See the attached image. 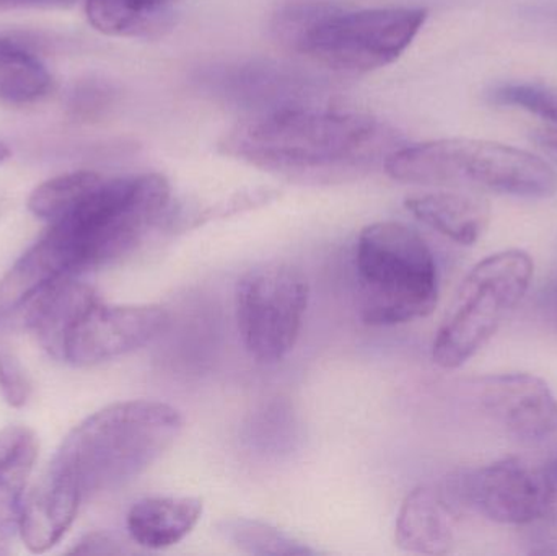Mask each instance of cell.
I'll return each mask as SVG.
<instances>
[{
  "instance_id": "6da1fadb",
  "label": "cell",
  "mask_w": 557,
  "mask_h": 556,
  "mask_svg": "<svg viewBox=\"0 0 557 556\" xmlns=\"http://www.w3.org/2000/svg\"><path fill=\"white\" fill-rule=\"evenodd\" d=\"M172 188L159 173L103 178L10 268L0 304L15 307L52 281L111 263L133 250L169 209Z\"/></svg>"
},
{
  "instance_id": "7a4b0ae2",
  "label": "cell",
  "mask_w": 557,
  "mask_h": 556,
  "mask_svg": "<svg viewBox=\"0 0 557 556\" xmlns=\"http://www.w3.org/2000/svg\"><path fill=\"white\" fill-rule=\"evenodd\" d=\"M385 143L382 126L366 114L288 103L238 124L224 149L264 170L321 175L370 162Z\"/></svg>"
},
{
  "instance_id": "3957f363",
  "label": "cell",
  "mask_w": 557,
  "mask_h": 556,
  "mask_svg": "<svg viewBox=\"0 0 557 556\" xmlns=\"http://www.w3.org/2000/svg\"><path fill=\"white\" fill-rule=\"evenodd\" d=\"M183 418L162 401H121L82 421L51 464L77 482L84 498L133 482L172 447Z\"/></svg>"
},
{
  "instance_id": "277c9868",
  "label": "cell",
  "mask_w": 557,
  "mask_h": 556,
  "mask_svg": "<svg viewBox=\"0 0 557 556\" xmlns=\"http://www.w3.org/2000/svg\"><path fill=\"white\" fill-rule=\"evenodd\" d=\"M428 20L424 9L346 10L294 7L277 16L281 41L317 64L346 74H366L395 62Z\"/></svg>"
},
{
  "instance_id": "5b68a950",
  "label": "cell",
  "mask_w": 557,
  "mask_h": 556,
  "mask_svg": "<svg viewBox=\"0 0 557 556\" xmlns=\"http://www.w3.org/2000/svg\"><path fill=\"white\" fill-rule=\"evenodd\" d=\"M385 170L411 185L470 188L523 199H546L557 193V172L542 157L481 139H438L395 149Z\"/></svg>"
},
{
  "instance_id": "8992f818",
  "label": "cell",
  "mask_w": 557,
  "mask_h": 556,
  "mask_svg": "<svg viewBox=\"0 0 557 556\" xmlns=\"http://www.w3.org/2000/svg\"><path fill=\"white\" fill-rule=\"evenodd\" d=\"M360 317L393 326L424 319L438 302L437 264L424 238L401 222H375L357 238Z\"/></svg>"
},
{
  "instance_id": "52a82bcc",
  "label": "cell",
  "mask_w": 557,
  "mask_h": 556,
  "mask_svg": "<svg viewBox=\"0 0 557 556\" xmlns=\"http://www.w3.org/2000/svg\"><path fill=\"white\" fill-rule=\"evenodd\" d=\"M533 270L532 257L519 248L474 264L435 336V365L457 369L478 355L525 296Z\"/></svg>"
},
{
  "instance_id": "ba28073f",
  "label": "cell",
  "mask_w": 557,
  "mask_h": 556,
  "mask_svg": "<svg viewBox=\"0 0 557 556\" xmlns=\"http://www.w3.org/2000/svg\"><path fill=\"white\" fill-rule=\"evenodd\" d=\"M308 297L307 277L284 261L257 264L238 280L235 291L238 332L251 358L271 365L294 349L304 325Z\"/></svg>"
},
{
  "instance_id": "9c48e42d",
  "label": "cell",
  "mask_w": 557,
  "mask_h": 556,
  "mask_svg": "<svg viewBox=\"0 0 557 556\" xmlns=\"http://www.w3.org/2000/svg\"><path fill=\"white\" fill-rule=\"evenodd\" d=\"M441 489L458 515L471 509L497 524L522 528L542 512L539 470L516 457L457 473Z\"/></svg>"
},
{
  "instance_id": "30bf717a",
  "label": "cell",
  "mask_w": 557,
  "mask_h": 556,
  "mask_svg": "<svg viewBox=\"0 0 557 556\" xmlns=\"http://www.w3.org/2000/svg\"><path fill=\"white\" fill-rule=\"evenodd\" d=\"M169 325L160 306H107L97 302L65 343L64 361L94 366L149 345Z\"/></svg>"
},
{
  "instance_id": "8fae6325",
  "label": "cell",
  "mask_w": 557,
  "mask_h": 556,
  "mask_svg": "<svg viewBox=\"0 0 557 556\" xmlns=\"http://www.w3.org/2000/svg\"><path fill=\"white\" fill-rule=\"evenodd\" d=\"M478 398L487 417L519 443L542 444L557 434V400L539 375H487L480 382Z\"/></svg>"
},
{
  "instance_id": "7c38bea8",
  "label": "cell",
  "mask_w": 557,
  "mask_h": 556,
  "mask_svg": "<svg viewBox=\"0 0 557 556\" xmlns=\"http://www.w3.org/2000/svg\"><path fill=\"white\" fill-rule=\"evenodd\" d=\"M84 499L77 482L65 470L49 464L38 485L25 498L18 529L33 554L54 547L74 522Z\"/></svg>"
},
{
  "instance_id": "4fadbf2b",
  "label": "cell",
  "mask_w": 557,
  "mask_h": 556,
  "mask_svg": "<svg viewBox=\"0 0 557 556\" xmlns=\"http://www.w3.org/2000/svg\"><path fill=\"white\" fill-rule=\"evenodd\" d=\"M28 302L26 323L42 348L54 358L62 359L69 336L85 313L100 302V297L88 284L74 276H65L41 287Z\"/></svg>"
},
{
  "instance_id": "5bb4252c",
  "label": "cell",
  "mask_w": 557,
  "mask_h": 556,
  "mask_svg": "<svg viewBox=\"0 0 557 556\" xmlns=\"http://www.w3.org/2000/svg\"><path fill=\"white\" fill-rule=\"evenodd\" d=\"M457 509L441 485L412 490L396 519V544L403 551L421 555H447L455 547Z\"/></svg>"
},
{
  "instance_id": "9a60e30c",
  "label": "cell",
  "mask_w": 557,
  "mask_h": 556,
  "mask_svg": "<svg viewBox=\"0 0 557 556\" xmlns=\"http://www.w3.org/2000/svg\"><path fill=\"white\" fill-rule=\"evenodd\" d=\"M185 0H85L88 22L116 38L150 39L175 25Z\"/></svg>"
},
{
  "instance_id": "2e32d148",
  "label": "cell",
  "mask_w": 557,
  "mask_h": 556,
  "mask_svg": "<svg viewBox=\"0 0 557 556\" xmlns=\"http://www.w3.org/2000/svg\"><path fill=\"white\" fill-rule=\"evenodd\" d=\"M202 516V499L156 496L137 502L127 515V531L137 545L152 551L173 547L191 534Z\"/></svg>"
},
{
  "instance_id": "e0dca14e",
  "label": "cell",
  "mask_w": 557,
  "mask_h": 556,
  "mask_svg": "<svg viewBox=\"0 0 557 556\" xmlns=\"http://www.w3.org/2000/svg\"><path fill=\"white\" fill-rule=\"evenodd\" d=\"M406 209L416 219L455 244L474 245L491 221L486 199L467 193H431L406 199Z\"/></svg>"
},
{
  "instance_id": "ac0fdd59",
  "label": "cell",
  "mask_w": 557,
  "mask_h": 556,
  "mask_svg": "<svg viewBox=\"0 0 557 556\" xmlns=\"http://www.w3.org/2000/svg\"><path fill=\"white\" fill-rule=\"evenodd\" d=\"M38 457V440L28 428L0 431V531L18 528L25 489Z\"/></svg>"
},
{
  "instance_id": "d6986e66",
  "label": "cell",
  "mask_w": 557,
  "mask_h": 556,
  "mask_svg": "<svg viewBox=\"0 0 557 556\" xmlns=\"http://www.w3.org/2000/svg\"><path fill=\"white\" fill-rule=\"evenodd\" d=\"M52 75L45 62L15 39L0 36V101L32 104L51 91Z\"/></svg>"
},
{
  "instance_id": "ffe728a7",
  "label": "cell",
  "mask_w": 557,
  "mask_h": 556,
  "mask_svg": "<svg viewBox=\"0 0 557 556\" xmlns=\"http://www.w3.org/2000/svg\"><path fill=\"white\" fill-rule=\"evenodd\" d=\"M101 180L100 173L88 170L54 176L36 186L28 199L29 211L49 224L59 221L74 211L100 185Z\"/></svg>"
},
{
  "instance_id": "44dd1931",
  "label": "cell",
  "mask_w": 557,
  "mask_h": 556,
  "mask_svg": "<svg viewBox=\"0 0 557 556\" xmlns=\"http://www.w3.org/2000/svg\"><path fill=\"white\" fill-rule=\"evenodd\" d=\"M219 532L238 551L250 555H313L307 545L288 538L284 532L250 519H228L219 524Z\"/></svg>"
},
{
  "instance_id": "7402d4cb",
  "label": "cell",
  "mask_w": 557,
  "mask_h": 556,
  "mask_svg": "<svg viewBox=\"0 0 557 556\" xmlns=\"http://www.w3.org/2000/svg\"><path fill=\"white\" fill-rule=\"evenodd\" d=\"M490 101L503 107H516L557 126V88L539 82H510L497 85Z\"/></svg>"
},
{
  "instance_id": "603a6c76",
  "label": "cell",
  "mask_w": 557,
  "mask_h": 556,
  "mask_svg": "<svg viewBox=\"0 0 557 556\" xmlns=\"http://www.w3.org/2000/svg\"><path fill=\"white\" fill-rule=\"evenodd\" d=\"M114 101H116V88L110 82L88 78L75 85L69 108L72 116L90 121L104 116L113 108Z\"/></svg>"
},
{
  "instance_id": "cb8c5ba5",
  "label": "cell",
  "mask_w": 557,
  "mask_h": 556,
  "mask_svg": "<svg viewBox=\"0 0 557 556\" xmlns=\"http://www.w3.org/2000/svg\"><path fill=\"white\" fill-rule=\"evenodd\" d=\"M0 391L7 404L23 407L28 400L29 381L15 353L0 345Z\"/></svg>"
},
{
  "instance_id": "d4e9b609",
  "label": "cell",
  "mask_w": 557,
  "mask_h": 556,
  "mask_svg": "<svg viewBox=\"0 0 557 556\" xmlns=\"http://www.w3.org/2000/svg\"><path fill=\"white\" fill-rule=\"evenodd\" d=\"M522 528V544L527 554L557 555V518L540 516Z\"/></svg>"
},
{
  "instance_id": "484cf974",
  "label": "cell",
  "mask_w": 557,
  "mask_h": 556,
  "mask_svg": "<svg viewBox=\"0 0 557 556\" xmlns=\"http://www.w3.org/2000/svg\"><path fill=\"white\" fill-rule=\"evenodd\" d=\"M539 477L540 489H542V512L540 516L557 518V456L539 470Z\"/></svg>"
},
{
  "instance_id": "4316f807",
  "label": "cell",
  "mask_w": 557,
  "mask_h": 556,
  "mask_svg": "<svg viewBox=\"0 0 557 556\" xmlns=\"http://www.w3.org/2000/svg\"><path fill=\"white\" fill-rule=\"evenodd\" d=\"M124 548L116 541L107 534H88L82 539L71 554L78 555H120L124 554Z\"/></svg>"
},
{
  "instance_id": "83f0119b",
  "label": "cell",
  "mask_w": 557,
  "mask_h": 556,
  "mask_svg": "<svg viewBox=\"0 0 557 556\" xmlns=\"http://www.w3.org/2000/svg\"><path fill=\"white\" fill-rule=\"evenodd\" d=\"M540 306L548 322L557 330V271L555 276L543 287Z\"/></svg>"
},
{
  "instance_id": "f1b7e54d",
  "label": "cell",
  "mask_w": 557,
  "mask_h": 556,
  "mask_svg": "<svg viewBox=\"0 0 557 556\" xmlns=\"http://www.w3.org/2000/svg\"><path fill=\"white\" fill-rule=\"evenodd\" d=\"M74 2L75 0H0V13L13 9H55Z\"/></svg>"
},
{
  "instance_id": "f546056e",
  "label": "cell",
  "mask_w": 557,
  "mask_h": 556,
  "mask_svg": "<svg viewBox=\"0 0 557 556\" xmlns=\"http://www.w3.org/2000/svg\"><path fill=\"white\" fill-rule=\"evenodd\" d=\"M532 139L557 165V126L535 131Z\"/></svg>"
},
{
  "instance_id": "4dcf8cb0",
  "label": "cell",
  "mask_w": 557,
  "mask_h": 556,
  "mask_svg": "<svg viewBox=\"0 0 557 556\" xmlns=\"http://www.w3.org/2000/svg\"><path fill=\"white\" fill-rule=\"evenodd\" d=\"M10 149L5 146V144L0 143V163L5 162L9 159Z\"/></svg>"
},
{
  "instance_id": "1f68e13d",
  "label": "cell",
  "mask_w": 557,
  "mask_h": 556,
  "mask_svg": "<svg viewBox=\"0 0 557 556\" xmlns=\"http://www.w3.org/2000/svg\"><path fill=\"white\" fill-rule=\"evenodd\" d=\"M3 208H5V199L0 196V214H2Z\"/></svg>"
},
{
  "instance_id": "d6a6232c",
  "label": "cell",
  "mask_w": 557,
  "mask_h": 556,
  "mask_svg": "<svg viewBox=\"0 0 557 556\" xmlns=\"http://www.w3.org/2000/svg\"><path fill=\"white\" fill-rule=\"evenodd\" d=\"M557 271V270H556Z\"/></svg>"
}]
</instances>
